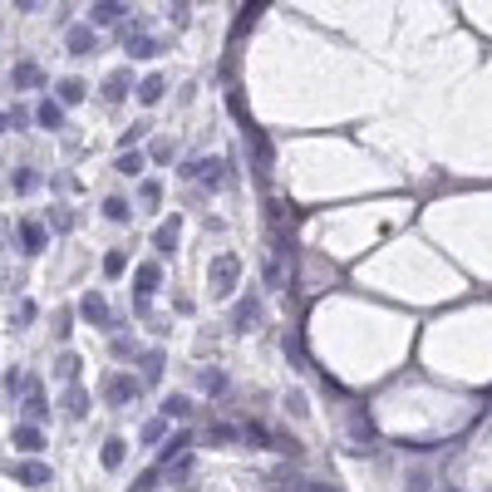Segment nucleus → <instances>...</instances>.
Here are the masks:
<instances>
[{
	"label": "nucleus",
	"instance_id": "nucleus-19",
	"mask_svg": "<svg viewBox=\"0 0 492 492\" xmlns=\"http://www.w3.org/2000/svg\"><path fill=\"white\" fill-rule=\"evenodd\" d=\"M261 281L276 291V286H286V266H281V256H266L261 261Z\"/></svg>",
	"mask_w": 492,
	"mask_h": 492
},
{
	"label": "nucleus",
	"instance_id": "nucleus-20",
	"mask_svg": "<svg viewBox=\"0 0 492 492\" xmlns=\"http://www.w3.org/2000/svg\"><path fill=\"white\" fill-rule=\"evenodd\" d=\"M118 20H128V5H94V25H118Z\"/></svg>",
	"mask_w": 492,
	"mask_h": 492
},
{
	"label": "nucleus",
	"instance_id": "nucleus-30",
	"mask_svg": "<svg viewBox=\"0 0 492 492\" xmlns=\"http://www.w3.org/2000/svg\"><path fill=\"white\" fill-rule=\"evenodd\" d=\"M188 443H193V438H188V433H178V438H168V443H163V448H158V463H168V458H178V453H183V448H188Z\"/></svg>",
	"mask_w": 492,
	"mask_h": 492
},
{
	"label": "nucleus",
	"instance_id": "nucleus-35",
	"mask_svg": "<svg viewBox=\"0 0 492 492\" xmlns=\"http://www.w3.org/2000/svg\"><path fill=\"white\" fill-rule=\"evenodd\" d=\"M148 158H158V163H168V158H173V138H158V143H153V153H148Z\"/></svg>",
	"mask_w": 492,
	"mask_h": 492
},
{
	"label": "nucleus",
	"instance_id": "nucleus-26",
	"mask_svg": "<svg viewBox=\"0 0 492 492\" xmlns=\"http://www.w3.org/2000/svg\"><path fill=\"white\" fill-rule=\"evenodd\" d=\"M123 271H128V256H123V251H108V256H103V276H108V281H118Z\"/></svg>",
	"mask_w": 492,
	"mask_h": 492
},
{
	"label": "nucleus",
	"instance_id": "nucleus-38",
	"mask_svg": "<svg viewBox=\"0 0 492 492\" xmlns=\"http://www.w3.org/2000/svg\"><path fill=\"white\" fill-rule=\"evenodd\" d=\"M20 384H25V374H20V370H5V389L15 394V389H20Z\"/></svg>",
	"mask_w": 492,
	"mask_h": 492
},
{
	"label": "nucleus",
	"instance_id": "nucleus-8",
	"mask_svg": "<svg viewBox=\"0 0 492 492\" xmlns=\"http://www.w3.org/2000/svg\"><path fill=\"white\" fill-rule=\"evenodd\" d=\"M79 310H84V320H89V325H113V315H108V300H103L98 291H84Z\"/></svg>",
	"mask_w": 492,
	"mask_h": 492
},
{
	"label": "nucleus",
	"instance_id": "nucleus-9",
	"mask_svg": "<svg viewBox=\"0 0 492 492\" xmlns=\"http://www.w3.org/2000/svg\"><path fill=\"white\" fill-rule=\"evenodd\" d=\"M35 123H40V128H50V133H59V128H64V108H59V98H40Z\"/></svg>",
	"mask_w": 492,
	"mask_h": 492
},
{
	"label": "nucleus",
	"instance_id": "nucleus-14",
	"mask_svg": "<svg viewBox=\"0 0 492 492\" xmlns=\"http://www.w3.org/2000/svg\"><path fill=\"white\" fill-rule=\"evenodd\" d=\"M128 89H133V74H128V69H118V74H108V79H103V98H108V103L128 98Z\"/></svg>",
	"mask_w": 492,
	"mask_h": 492
},
{
	"label": "nucleus",
	"instance_id": "nucleus-16",
	"mask_svg": "<svg viewBox=\"0 0 492 492\" xmlns=\"http://www.w3.org/2000/svg\"><path fill=\"white\" fill-rule=\"evenodd\" d=\"M163 94H168V79H163V74H148V79L138 84V103H148V108H153Z\"/></svg>",
	"mask_w": 492,
	"mask_h": 492
},
{
	"label": "nucleus",
	"instance_id": "nucleus-17",
	"mask_svg": "<svg viewBox=\"0 0 492 492\" xmlns=\"http://www.w3.org/2000/svg\"><path fill=\"white\" fill-rule=\"evenodd\" d=\"M197 389H207L212 399H222V394H227V374H222V370H197Z\"/></svg>",
	"mask_w": 492,
	"mask_h": 492
},
{
	"label": "nucleus",
	"instance_id": "nucleus-29",
	"mask_svg": "<svg viewBox=\"0 0 492 492\" xmlns=\"http://www.w3.org/2000/svg\"><path fill=\"white\" fill-rule=\"evenodd\" d=\"M207 443H217V448H222V443H236V428H231V423H212V428H207Z\"/></svg>",
	"mask_w": 492,
	"mask_h": 492
},
{
	"label": "nucleus",
	"instance_id": "nucleus-1",
	"mask_svg": "<svg viewBox=\"0 0 492 492\" xmlns=\"http://www.w3.org/2000/svg\"><path fill=\"white\" fill-rule=\"evenodd\" d=\"M236 276H241V261L231 256V251H222L217 261H212V295H231V286H236Z\"/></svg>",
	"mask_w": 492,
	"mask_h": 492
},
{
	"label": "nucleus",
	"instance_id": "nucleus-24",
	"mask_svg": "<svg viewBox=\"0 0 492 492\" xmlns=\"http://www.w3.org/2000/svg\"><path fill=\"white\" fill-rule=\"evenodd\" d=\"M123 453H128V448H123L118 438H103V448H98V463H103V468H118V463H123Z\"/></svg>",
	"mask_w": 492,
	"mask_h": 492
},
{
	"label": "nucleus",
	"instance_id": "nucleus-11",
	"mask_svg": "<svg viewBox=\"0 0 492 492\" xmlns=\"http://www.w3.org/2000/svg\"><path fill=\"white\" fill-rule=\"evenodd\" d=\"M10 84H15V89H40V84H45V69H40V64H30V59H20V64H15V74H10Z\"/></svg>",
	"mask_w": 492,
	"mask_h": 492
},
{
	"label": "nucleus",
	"instance_id": "nucleus-28",
	"mask_svg": "<svg viewBox=\"0 0 492 492\" xmlns=\"http://www.w3.org/2000/svg\"><path fill=\"white\" fill-rule=\"evenodd\" d=\"M103 217H108V222H128V217H133V207H128V202H118V197H108V202H103Z\"/></svg>",
	"mask_w": 492,
	"mask_h": 492
},
{
	"label": "nucleus",
	"instance_id": "nucleus-41",
	"mask_svg": "<svg viewBox=\"0 0 492 492\" xmlns=\"http://www.w3.org/2000/svg\"><path fill=\"white\" fill-rule=\"evenodd\" d=\"M0 128H5V118H0Z\"/></svg>",
	"mask_w": 492,
	"mask_h": 492
},
{
	"label": "nucleus",
	"instance_id": "nucleus-27",
	"mask_svg": "<svg viewBox=\"0 0 492 492\" xmlns=\"http://www.w3.org/2000/svg\"><path fill=\"white\" fill-rule=\"evenodd\" d=\"M188 413H193V399H183V394H173L163 404V418H188Z\"/></svg>",
	"mask_w": 492,
	"mask_h": 492
},
{
	"label": "nucleus",
	"instance_id": "nucleus-33",
	"mask_svg": "<svg viewBox=\"0 0 492 492\" xmlns=\"http://www.w3.org/2000/svg\"><path fill=\"white\" fill-rule=\"evenodd\" d=\"M168 478H173V483H188V478H193V458H178V463H173V473H168Z\"/></svg>",
	"mask_w": 492,
	"mask_h": 492
},
{
	"label": "nucleus",
	"instance_id": "nucleus-39",
	"mask_svg": "<svg viewBox=\"0 0 492 492\" xmlns=\"http://www.w3.org/2000/svg\"><path fill=\"white\" fill-rule=\"evenodd\" d=\"M286 408H291V413H305V399L291 389V394H286Z\"/></svg>",
	"mask_w": 492,
	"mask_h": 492
},
{
	"label": "nucleus",
	"instance_id": "nucleus-40",
	"mask_svg": "<svg viewBox=\"0 0 492 492\" xmlns=\"http://www.w3.org/2000/svg\"><path fill=\"white\" fill-rule=\"evenodd\" d=\"M300 492H335V488H325V483H305Z\"/></svg>",
	"mask_w": 492,
	"mask_h": 492
},
{
	"label": "nucleus",
	"instance_id": "nucleus-13",
	"mask_svg": "<svg viewBox=\"0 0 492 492\" xmlns=\"http://www.w3.org/2000/svg\"><path fill=\"white\" fill-rule=\"evenodd\" d=\"M266 488H276V492H300V488H305V478H295V468H271V473H266Z\"/></svg>",
	"mask_w": 492,
	"mask_h": 492
},
{
	"label": "nucleus",
	"instance_id": "nucleus-2",
	"mask_svg": "<svg viewBox=\"0 0 492 492\" xmlns=\"http://www.w3.org/2000/svg\"><path fill=\"white\" fill-rule=\"evenodd\" d=\"M256 325H261V300H256V295H241L236 310H231V330L246 335V330H256Z\"/></svg>",
	"mask_w": 492,
	"mask_h": 492
},
{
	"label": "nucleus",
	"instance_id": "nucleus-12",
	"mask_svg": "<svg viewBox=\"0 0 492 492\" xmlns=\"http://www.w3.org/2000/svg\"><path fill=\"white\" fill-rule=\"evenodd\" d=\"M45 438H50V433H45V428H35V423H20V428H15V448H20V453H40V448H45Z\"/></svg>",
	"mask_w": 492,
	"mask_h": 492
},
{
	"label": "nucleus",
	"instance_id": "nucleus-10",
	"mask_svg": "<svg viewBox=\"0 0 492 492\" xmlns=\"http://www.w3.org/2000/svg\"><path fill=\"white\" fill-rule=\"evenodd\" d=\"M123 45H128V55H133V59H153V55H163V40H153V35H143V30H138V35H128Z\"/></svg>",
	"mask_w": 492,
	"mask_h": 492
},
{
	"label": "nucleus",
	"instance_id": "nucleus-22",
	"mask_svg": "<svg viewBox=\"0 0 492 492\" xmlns=\"http://www.w3.org/2000/svg\"><path fill=\"white\" fill-rule=\"evenodd\" d=\"M10 188H15V193H35V188H40V173H35V168H15V173H10Z\"/></svg>",
	"mask_w": 492,
	"mask_h": 492
},
{
	"label": "nucleus",
	"instance_id": "nucleus-23",
	"mask_svg": "<svg viewBox=\"0 0 492 492\" xmlns=\"http://www.w3.org/2000/svg\"><path fill=\"white\" fill-rule=\"evenodd\" d=\"M163 438H168V418L158 413V418H148V423H143V443H148V448H158Z\"/></svg>",
	"mask_w": 492,
	"mask_h": 492
},
{
	"label": "nucleus",
	"instance_id": "nucleus-25",
	"mask_svg": "<svg viewBox=\"0 0 492 492\" xmlns=\"http://www.w3.org/2000/svg\"><path fill=\"white\" fill-rule=\"evenodd\" d=\"M84 94H89L84 79H64V84H59V108H64V103H84Z\"/></svg>",
	"mask_w": 492,
	"mask_h": 492
},
{
	"label": "nucleus",
	"instance_id": "nucleus-34",
	"mask_svg": "<svg viewBox=\"0 0 492 492\" xmlns=\"http://www.w3.org/2000/svg\"><path fill=\"white\" fill-rule=\"evenodd\" d=\"M138 197H143V202H148V207H158V197H163V188H158V183H153V178H148V183H143V188H138Z\"/></svg>",
	"mask_w": 492,
	"mask_h": 492
},
{
	"label": "nucleus",
	"instance_id": "nucleus-32",
	"mask_svg": "<svg viewBox=\"0 0 492 492\" xmlns=\"http://www.w3.org/2000/svg\"><path fill=\"white\" fill-rule=\"evenodd\" d=\"M118 173H123V178H138V173H143V153H123V158H118Z\"/></svg>",
	"mask_w": 492,
	"mask_h": 492
},
{
	"label": "nucleus",
	"instance_id": "nucleus-4",
	"mask_svg": "<svg viewBox=\"0 0 492 492\" xmlns=\"http://www.w3.org/2000/svg\"><path fill=\"white\" fill-rule=\"evenodd\" d=\"M64 50H69V55H94L98 50L94 25H69V30H64Z\"/></svg>",
	"mask_w": 492,
	"mask_h": 492
},
{
	"label": "nucleus",
	"instance_id": "nucleus-15",
	"mask_svg": "<svg viewBox=\"0 0 492 492\" xmlns=\"http://www.w3.org/2000/svg\"><path fill=\"white\" fill-rule=\"evenodd\" d=\"M178 231H183V217H168V222L158 227V236H153V246H158V251L168 256V251L178 246Z\"/></svg>",
	"mask_w": 492,
	"mask_h": 492
},
{
	"label": "nucleus",
	"instance_id": "nucleus-18",
	"mask_svg": "<svg viewBox=\"0 0 492 492\" xmlns=\"http://www.w3.org/2000/svg\"><path fill=\"white\" fill-rule=\"evenodd\" d=\"M25 418H30L35 428H45V418H50V404H45V394H40V389L25 399Z\"/></svg>",
	"mask_w": 492,
	"mask_h": 492
},
{
	"label": "nucleus",
	"instance_id": "nucleus-7",
	"mask_svg": "<svg viewBox=\"0 0 492 492\" xmlns=\"http://www.w3.org/2000/svg\"><path fill=\"white\" fill-rule=\"evenodd\" d=\"M50 246V231H45V222H20V251H45Z\"/></svg>",
	"mask_w": 492,
	"mask_h": 492
},
{
	"label": "nucleus",
	"instance_id": "nucleus-37",
	"mask_svg": "<svg viewBox=\"0 0 492 492\" xmlns=\"http://www.w3.org/2000/svg\"><path fill=\"white\" fill-rule=\"evenodd\" d=\"M113 355H118V360H133V340H128V335H123V340H113Z\"/></svg>",
	"mask_w": 492,
	"mask_h": 492
},
{
	"label": "nucleus",
	"instance_id": "nucleus-3",
	"mask_svg": "<svg viewBox=\"0 0 492 492\" xmlns=\"http://www.w3.org/2000/svg\"><path fill=\"white\" fill-rule=\"evenodd\" d=\"M138 389H143V379H133V374H108V404L118 408V404H133L138 399Z\"/></svg>",
	"mask_w": 492,
	"mask_h": 492
},
{
	"label": "nucleus",
	"instance_id": "nucleus-21",
	"mask_svg": "<svg viewBox=\"0 0 492 492\" xmlns=\"http://www.w3.org/2000/svg\"><path fill=\"white\" fill-rule=\"evenodd\" d=\"M64 408H69L74 418H84V413H89V394L79 389V384H69V389H64Z\"/></svg>",
	"mask_w": 492,
	"mask_h": 492
},
{
	"label": "nucleus",
	"instance_id": "nucleus-36",
	"mask_svg": "<svg viewBox=\"0 0 492 492\" xmlns=\"http://www.w3.org/2000/svg\"><path fill=\"white\" fill-rule=\"evenodd\" d=\"M143 374L158 379V374H163V355H148V360H143Z\"/></svg>",
	"mask_w": 492,
	"mask_h": 492
},
{
	"label": "nucleus",
	"instance_id": "nucleus-6",
	"mask_svg": "<svg viewBox=\"0 0 492 492\" xmlns=\"http://www.w3.org/2000/svg\"><path fill=\"white\" fill-rule=\"evenodd\" d=\"M15 478H20L25 488H50V483H55V468H50V463H35V458H30V463H20V468H15Z\"/></svg>",
	"mask_w": 492,
	"mask_h": 492
},
{
	"label": "nucleus",
	"instance_id": "nucleus-5",
	"mask_svg": "<svg viewBox=\"0 0 492 492\" xmlns=\"http://www.w3.org/2000/svg\"><path fill=\"white\" fill-rule=\"evenodd\" d=\"M163 286V271H158V261H143L138 271H133V291H138V300H153V291Z\"/></svg>",
	"mask_w": 492,
	"mask_h": 492
},
{
	"label": "nucleus",
	"instance_id": "nucleus-31",
	"mask_svg": "<svg viewBox=\"0 0 492 492\" xmlns=\"http://www.w3.org/2000/svg\"><path fill=\"white\" fill-rule=\"evenodd\" d=\"M30 123H35V113H25L20 103H15V108L5 113V128H15V133H20V128H30Z\"/></svg>",
	"mask_w": 492,
	"mask_h": 492
}]
</instances>
